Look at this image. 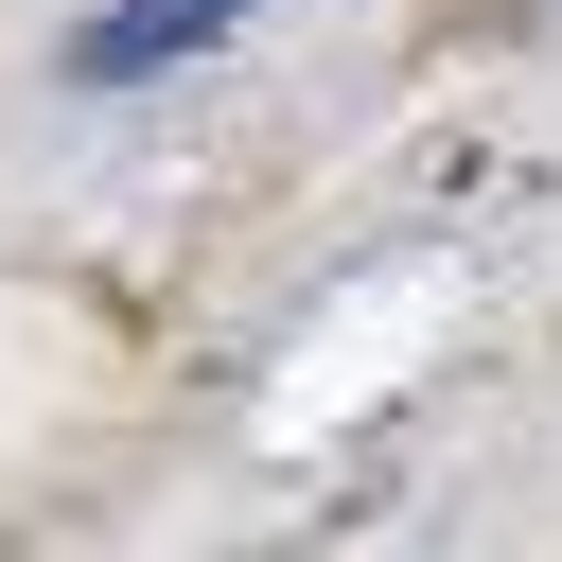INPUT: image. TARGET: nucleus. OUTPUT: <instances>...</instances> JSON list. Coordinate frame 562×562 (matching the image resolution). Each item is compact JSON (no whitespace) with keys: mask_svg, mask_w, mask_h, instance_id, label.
Wrapping results in <instances>:
<instances>
[{"mask_svg":"<svg viewBox=\"0 0 562 562\" xmlns=\"http://www.w3.org/2000/svg\"><path fill=\"white\" fill-rule=\"evenodd\" d=\"M228 18H246V0H123V18H88V35H70V70H88V88H140V70L211 53Z\"/></svg>","mask_w":562,"mask_h":562,"instance_id":"f257e3e1","label":"nucleus"}]
</instances>
